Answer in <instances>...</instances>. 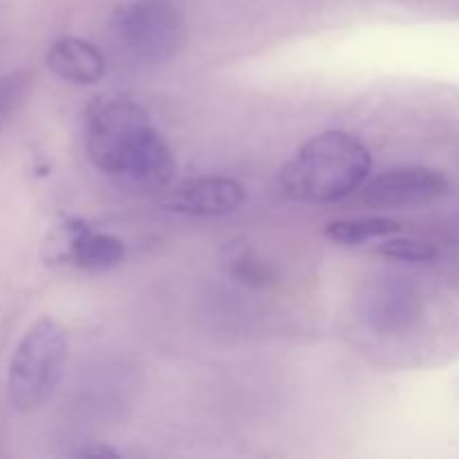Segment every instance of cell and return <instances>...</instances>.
I'll return each instance as SVG.
<instances>
[{
	"instance_id": "6da1fadb",
	"label": "cell",
	"mask_w": 459,
	"mask_h": 459,
	"mask_svg": "<svg viewBox=\"0 0 459 459\" xmlns=\"http://www.w3.org/2000/svg\"><path fill=\"white\" fill-rule=\"evenodd\" d=\"M372 169L370 151L345 130L309 139L278 175L281 191L303 204H330L363 186Z\"/></svg>"
},
{
	"instance_id": "7a4b0ae2",
	"label": "cell",
	"mask_w": 459,
	"mask_h": 459,
	"mask_svg": "<svg viewBox=\"0 0 459 459\" xmlns=\"http://www.w3.org/2000/svg\"><path fill=\"white\" fill-rule=\"evenodd\" d=\"M67 352V332L54 318H40L25 332L7 375V397L13 411L31 412L52 397L65 372Z\"/></svg>"
},
{
	"instance_id": "3957f363",
	"label": "cell",
	"mask_w": 459,
	"mask_h": 459,
	"mask_svg": "<svg viewBox=\"0 0 459 459\" xmlns=\"http://www.w3.org/2000/svg\"><path fill=\"white\" fill-rule=\"evenodd\" d=\"M148 112L130 99H112L92 108L85 126L90 161L108 175H126L130 160L152 133Z\"/></svg>"
},
{
	"instance_id": "277c9868",
	"label": "cell",
	"mask_w": 459,
	"mask_h": 459,
	"mask_svg": "<svg viewBox=\"0 0 459 459\" xmlns=\"http://www.w3.org/2000/svg\"><path fill=\"white\" fill-rule=\"evenodd\" d=\"M117 43L139 63L170 61L184 43V21L170 0H130L112 21Z\"/></svg>"
},
{
	"instance_id": "5b68a950",
	"label": "cell",
	"mask_w": 459,
	"mask_h": 459,
	"mask_svg": "<svg viewBox=\"0 0 459 459\" xmlns=\"http://www.w3.org/2000/svg\"><path fill=\"white\" fill-rule=\"evenodd\" d=\"M448 193V179L424 166L394 169L366 184L361 191L363 204L372 209H408L430 204Z\"/></svg>"
},
{
	"instance_id": "8992f818",
	"label": "cell",
	"mask_w": 459,
	"mask_h": 459,
	"mask_svg": "<svg viewBox=\"0 0 459 459\" xmlns=\"http://www.w3.org/2000/svg\"><path fill=\"white\" fill-rule=\"evenodd\" d=\"M245 202V188L240 182L218 175L191 178L175 184L164 195L161 204L173 213L191 218H222L238 211Z\"/></svg>"
},
{
	"instance_id": "52a82bcc",
	"label": "cell",
	"mask_w": 459,
	"mask_h": 459,
	"mask_svg": "<svg viewBox=\"0 0 459 459\" xmlns=\"http://www.w3.org/2000/svg\"><path fill=\"white\" fill-rule=\"evenodd\" d=\"M45 63L58 79L76 85H92L106 74V58L97 45L74 36L54 40Z\"/></svg>"
},
{
	"instance_id": "ba28073f",
	"label": "cell",
	"mask_w": 459,
	"mask_h": 459,
	"mask_svg": "<svg viewBox=\"0 0 459 459\" xmlns=\"http://www.w3.org/2000/svg\"><path fill=\"white\" fill-rule=\"evenodd\" d=\"M175 169H178V161H175L173 151L164 142V137L157 130H152L130 160L124 178L133 179L134 184H142L146 188H161L170 184Z\"/></svg>"
},
{
	"instance_id": "9c48e42d",
	"label": "cell",
	"mask_w": 459,
	"mask_h": 459,
	"mask_svg": "<svg viewBox=\"0 0 459 459\" xmlns=\"http://www.w3.org/2000/svg\"><path fill=\"white\" fill-rule=\"evenodd\" d=\"M412 296L397 282H379L361 299V318L377 330H394L411 321Z\"/></svg>"
},
{
	"instance_id": "30bf717a",
	"label": "cell",
	"mask_w": 459,
	"mask_h": 459,
	"mask_svg": "<svg viewBox=\"0 0 459 459\" xmlns=\"http://www.w3.org/2000/svg\"><path fill=\"white\" fill-rule=\"evenodd\" d=\"M126 247L124 242L110 233H97L92 229H85L74 242L70 263L79 264L88 272H106V269L117 267L124 260Z\"/></svg>"
},
{
	"instance_id": "8fae6325",
	"label": "cell",
	"mask_w": 459,
	"mask_h": 459,
	"mask_svg": "<svg viewBox=\"0 0 459 459\" xmlns=\"http://www.w3.org/2000/svg\"><path fill=\"white\" fill-rule=\"evenodd\" d=\"M399 222L390 218H379V215H370V218H352V220H336L325 227V236L332 242L343 247H359L366 245L370 240H379V238L393 236L399 231Z\"/></svg>"
},
{
	"instance_id": "7c38bea8",
	"label": "cell",
	"mask_w": 459,
	"mask_h": 459,
	"mask_svg": "<svg viewBox=\"0 0 459 459\" xmlns=\"http://www.w3.org/2000/svg\"><path fill=\"white\" fill-rule=\"evenodd\" d=\"M31 90V74L27 70L9 72L0 76V128L16 117L25 99L30 97Z\"/></svg>"
},
{
	"instance_id": "4fadbf2b",
	"label": "cell",
	"mask_w": 459,
	"mask_h": 459,
	"mask_svg": "<svg viewBox=\"0 0 459 459\" xmlns=\"http://www.w3.org/2000/svg\"><path fill=\"white\" fill-rule=\"evenodd\" d=\"M377 254L393 260H406V263H429L437 258V247L433 242L415 240V238H393L377 247Z\"/></svg>"
},
{
	"instance_id": "5bb4252c",
	"label": "cell",
	"mask_w": 459,
	"mask_h": 459,
	"mask_svg": "<svg viewBox=\"0 0 459 459\" xmlns=\"http://www.w3.org/2000/svg\"><path fill=\"white\" fill-rule=\"evenodd\" d=\"M231 273L245 285H254V287H264L269 281H272V272L264 263L260 260L251 258L249 254H242L238 258L231 260Z\"/></svg>"
},
{
	"instance_id": "9a60e30c",
	"label": "cell",
	"mask_w": 459,
	"mask_h": 459,
	"mask_svg": "<svg viewBox=\"0 0 459 459\" xmlns=\"http://www.w3.org/2000/svg\"><path fill=\"white\" fill-rule=\"evenodd\" d=\"M79 457H119V453L112 451V448H83V451L79 453Z\"/></svg>"
}]
</instances>
